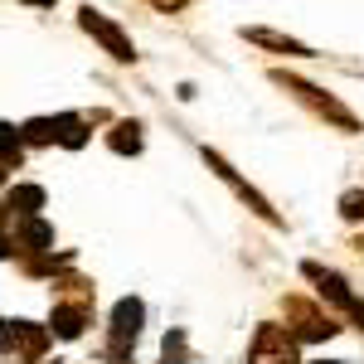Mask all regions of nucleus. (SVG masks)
I'll return each mask as SVG.
<instances>
[{"label":"nucleus","instance_id":"nucleus-1","mask_svg":"<svg viewBox=\"0 0 364 364\" xmlns=\"http://www.w3.org/2000/svg\"><path fill=\"white\" fill-rule=\"evenodd\" d=\"M141 321H146V306L141 301H117V311H112V340H107V360L112 364H122L127 360V350L136 345V336H141Z\"/></svg>","mask_w":364,"mask_h":364},{"label":"nucleus","instance_id":"nucleus-2","mask_svg":"<svg viewBox=\"0 0 364 364\" xmlns=\"http://www.w3.org/2000/svg\"><path fill=\"white\" fill-rule=\"evenodd\" d=\"M78 25H83L87 34H92V39H97V44H102V49H107V54L117 58V63H132V58H136V49H132V39H127V34H122V29H117L112 20L102 15V10H92V5H83V10H78Z\"/></svg>","mask_w":364,"mask_h":364},{"label":"nucleus","instance_id":"nucleus-3","mask_svg":"<svg viewBox=\"0 0 364 364\" xmlns=\"http://www.w3.org/2000/svg\"><path fill=\"white\" fill-rule=\"evenodd\" d=\"M252 364H296V345L287 331L277 326H262L257 340H252Z\"/></svg>","mask_w":364,"mask_h":364},{"label":"nucleus","instance_id":"nucleus-4","mask_svg":"<svg viewBox=\"0 0 364 364\" xmlns=\"http://www.w3.org/2000/svg\"><path fill=\"white\" fill-rule=\"evenodd\" d=\"M277 83H287L291 92H296V97H301V102H311V107H316L321 117H331V122H336V127H345V132H355V127H360V122H355V117L345 112V107H340L336 97H321V87H311V83H296V78H277Z\"/></svg>","mask_w":364,"mask_h":364},{"label":"nucleus","instance_id":"nucleus-5","mask_svg":"<svg viewBox=\"0 0 364 364\" xmlns=\"http://www.w3.org/2000/svg\"><path fill=\"white\" fill-rule=\"evenodd\" d=\"M301 272H306V277L316 282V287H321V296H326L331 306H340V311H350V306H355V296H350V287H345V277H336V272H326L321 262H306Z\"/></svg>","mask_w":364,"mask_h":364},{"label":"nucleus","instance_id":"nucleus-6","mask_svg":"<svg viewBox=\"0 0 364 364\" xmlns=\"http://www.w3.org/2000/svg\"><path fill=\"white\" fill-rule=\"evenodd\" d=\"M287 311L301 321L296 326V336L301 340H321V336H336V321L326 316V311H316V306H306V301H287Z\"/></svg>","mask_w":364,"mask_h":364},{"label":"nucleus","instance_id":"nucleus-7","mask_svg":"<svg viewBox=\"0 0 364 364\" xmlns=\"http://www.w3.org/2000/svg\"><path fill=\"white\" fill-rule=\"evenodd\" d=\"M204 161H209V166H214V170H219V175H224V180H228V185L238 190V199H243V204H252V214H262V219H277V214L267 209V199L257 195V190H252L248 180H238V175H233V170L224 166V156H214V151H204Z\"/></svg>","mask_w":364,"mask_h":364},{"label":"nucleus","instance_id":"nucleus-8","mask_svg":"<svg viewBox=\"0 0 364 364\" xmlns=\"http://www.w3.org/2000/svg\"><path fill=\"white\" fill-rule=\"evenodd\" d=\"M49 243H54V224H44V219H34V214L15 224V248L20 252H44Z\"/></svg>","mask_w":364,"mask_h":364},{"label":"nucleus","instance_id":"nucleus-9","mask_svg":"<svg viewBox=\"0 0 364 364\" xmlns=\"http://www.w3.org/2000/svg\"><path fill=\"white\" fill-rule=\"evenodd\" d=\"M10 331H15V345L25 350V360H39V355H44V345H49V331H44V326H34V321H15Z\"/></svg>","mask_w":364,"mask_h":364},{"label":"nucleus","instance_id":"nucleus-10","mask_svg":"<svg viewBox=\"0 0 364 364\" xmlns=\"http://www.w3.org/2000/svg\"><path fill=\"white\" fill-rule=\"evenodd\" d=\"M83 326H87V306H54V336H63V340H78L83 336Z\"/></svg>","mask_w":364,"mask_h":364},{"label":"nucleus","instance_id":"nucleus-11","mask_svg":"<svg viewBox=\"0 0 364 364\" xmlns=\"http://www.w3.org/2000/svg\"><path fill=\"white\" fill-rule=\"evenodd\" d=\"M54 141H58V146H68V151H78V146L87 141V122H83V117H68V112L54 117Z\"/></svg>","mask_w":364,"mask_h":364},{"label":"nucleus","instance_id":"nucleus-12","mask_svg":"<svg viewBox=\"0 0 364 364\" xmlns=\"http://www.w3.org/2000/svg\"><path fill=\"white\" fill-rule=\"evenodd\" d=\"M5 209H15L20 219H29L34 209H44V190H39V185H15L10 199H5Z\"/></svg>","mask_w":364,"mask_h":364},{"label":"nucleus","instance_id":"nucleus-13","mask_svg":"<svg viewBox=\"0 0 364 364\" xmlns=\"http://www.w3.org/2000/svg\"><path fill=\"white\" fill-rule=\"evenodd\" d=\"M252 44H267V49H277V54L287 58H301L306 54V44H296V39H287V34H272V29H243Z\"/></svg>","mask_w":364,"mask_h":364},{"label":"nucleus","instance_id":"nucleus-14","mask_svg":"<svg viewBox=\"0 0 364 364\" xmlns=\"http://www.w3.org/2000/svg\"><path fill=\"white\" fill-rule=\"evenodd\" d=\"M107 146H112L117 156H136V151H141V127H136V122H117L112 136H107Z\"/></svg>","mask_w":364,"mask_h":364},{"label":"nucleus","instance_id":"nucleus-15","mask_svg":"<svg viewBox=\"0 0 364 364\" xmlns=\"http://www.w3.org/2000/svg\"><path fill=\"white\" fill-rule=\"evenodd\" d=\"M20 156H25V136L10 122H0V166H20Z\"/></svg>","mask_w":364,"mask_h":364},{"label":"nucleus","instance_id":"nucleus-16","mask_svg":"<svg viewBox=\"0 0 364 364\" xmlns=\"http://www.w3.org/2000/svg\"><path fill=\"white\" fill-rule=\"evenodd\" d=\"M20 136H25V146H49V141H54V122H49V117H34V122H25Z\"/></svg>","mask_w":364,"mask_h":364},{"label":"nucleus","instance_id":"nucleus-17","mask_svg":"<svg viewBox=\"0 0 364 364\" xmlns=\"http://www.w3.org/2000/svg\"><path fill=\"white\" fill-rule=\"evenodd\" d=\"M340 214L345 219H364V190H350V195L340 199Z\"/></svg>","mask_w":364,"mask_h":364},{"label":"nucleus","instance_id":"nucleus-18","mask_svg":"<svg viewBox=\"0 0 364 364\" xmlns=\"http://www.w3.org/2000/svg\"><path fill=\"white\" fill-rule=\"evenodd\" d=\"M10 345H15V331H10V326H5V321H0V355H5V350H10Z\"/></svg>","mask_w":364,"mask_h":364},{"label":"nucleus","instance_id":"nucleus-19","mask_svg":"<svg viewBox=\"0 0 364 364\" xmlns=\"http://www.w3.org/2000/svg\"><path fill=\"white\" fill-rule=\"evenodd\" d=\"M151 5H156V10H180L185 0H151Z\"/></svg>","mask_w":364,"mask_h":364},{"label":"nucleus","instance_id":"nucleus-20","mask_svg":"<svg viewBox=\"0 0 364 364\" xmlns=\"http://www.w3.org/2000/svg\"><path fill=\"white\" fill-rule=\"evenodd\" d=\"M350 316L360 321V331H364V301H355V306H350Z\"/></svg>","mask_w":364,"mask_h":364},{"label":"nucleus","instance_id":"nucleus-21","mask_svg":"<svg viewBox=\"0 0 364 364\" xmlns=\"http://www.w3.org/2000/svg\"><path fill=\"white\" fill-rule=\"evenodd\" d=\"M5 252H10V238H5V233H0V257H5Z\"/></svg>","mask_w":364,"mask_h":364},{"label":"nucleus","instance_id":"nucleus-22","mask_svg":"<svg viewBox=\"0 0 364 364\" xmlns=\"http://www.w3.org/2000/svg\"><path fill=\"white\" fill-rule=\"evenodd\" d=\"M25 5H54V0H25Z\"/></svg>","mask_w":364,"mask_h":364},{"label":"nucleus","instance_id":"nucleus-23","mask_svg":"<svg viewBox=\"0 0 364 364\" xmlns=\"http://www.w3.org/2000/svg\"><path fill=\"white\" fill-rule=\"evenodd\" d=\"M0 224H5V204H0Z\"/></svg>","mask_w":364,"mask_h":364},{"label":"nucleus","instance_id":"nucleus-24","mask_svg":"<svg viewBox=\"0 0 364 364\" xmlns=\"http://www.w3.org/2000/svg\"><path fill=\"white\" fill-rule=\"evenodd\" d=\"M0 185H5V166H0Z\"/></svg>","mask_w":364,"mask_h":364}]
</instances>
